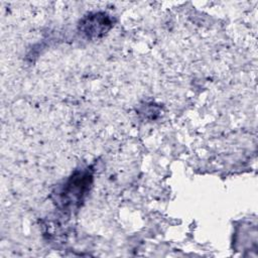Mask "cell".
Returning a JSON list of instances; mask_svg holds the SVG:
<instances>
[{"instance_id":"6da1fadb","label":"cell","mask_w":258,"mask_h":258,"mask_svg":"<svg viewBox=\"0 0 258 258\" xmlns=\"http://www.w3.org/2000/svg\"><path fill=\"white\" fill-rule=\"evenodd\" d=\"M92 179L93 175L88 169L75 172L57 192L55 203L63 210L78 208L87 195Z\"/></svg>"},{"instance_id":"7a4b0ae2","label":"cell","mask_w":258,"mask_h":258,"mask_svg":"<svg viewBox=\"0 0 258 258\" xmlns=\"http://www.w3.org/2000/svg\"><path fill=\"white\" fill-rule=\"evenodd\" d=\"M112 27L109 15L103 12L92 13L86 16L80 23V30L88 38H99Z\"/></svg>"}]
</instances>
